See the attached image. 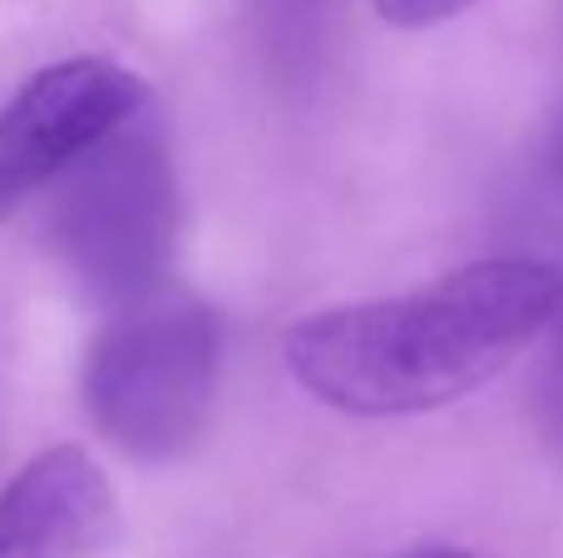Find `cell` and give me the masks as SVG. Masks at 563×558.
<instances>
[{"mask_svg": "<svg viewBox=\"0 0 563 558\" xmlns=\"http://www.w3.org/2000/svg\"><path fill=\"white\" fill-rule=\"evenodd\" d=\"M148 109V85L104 55L45 65L0 109V223Z\"/></svg>", "mask_w": 563, "mask_h": 558, "instance_id": "obj_4", "label": "cell"}, {"mask_svg": "<svg viewBox=\"0 0 563 558\" xmlns=\"http://www.w3.org/2000/svg\"><path fill=\"white\" fill-rule=\"evenodd\" d=\"M549 164H554V178H559V188H563V114L554 119V158H549Z\"/></svg>", "mask_w": 563, "mask_h": 558, "instance_id": "obj_8", "label": "cell"}, {"mask_svg": "<svg viewBox=\"0 0 563 558\" xmlns=\"http://www.w3.org/2000/svg\"><path fill=\"white\" fill-rule=\"evenodd\" d=\"M55 188V253L89 302L114 316L164 292L178 237V188L148 109L89 148Z\"/></svg>", "mask_w": 563, "mask_h": 558, "instance_id": "obj_3", "label": "cell"}, {"mask_svg": "<svg viewBox=\"0 0 563 558\" xmlns=\"http://www.w3.org/2000/svg\"><path fill=\"white\" fill-rule=\"evenodd\" d=\"M223 376V326L198 297H148L114 312L79 371V395L114 450L184 460L203 440Z\"/></svg>", "mask_w": 563, "mask_h": 558, "instance_id": "obj_2", "label": "cell"}, {"mask_svg": "<svg viewBox=\"0 0 563 558\" xmlns=\"http://www.w3.org/2000/svg\"><path fill=\"white\" fill-rule=\"evenodd\" d=\"M114 529V484L79 445L35 455L0 490V558H95Z\"/></svg>", "mask_w": 563, "mask_h": 558, "instance_id": "obj_5", "label": "cell"}, {"mask_svg": "<svg viewBox=\"0 0 563 558\" xmlns=\"http://www.w3.org/2000/svg\"><path fill=\"white\" fill-rule=\"evenodd\" d=\"M371 5H376V15L396 30H426V25H440V20L465 15V10L479 5V0H371Z\"/></svg>", "mask_w": 563, "mask_h": 558, "instance_id": "obj_7", "label": "cell"}, {"mask_svg": "<svg viewBox=\"0 0 563 558\" xmlns=\"http://www.w3.org/2000/svg\"><path fill=\"white\" fill-rule=\"evenodd\" d=\"M539 425H544V435L563 455V297L554 322H549V361L544 376H539Z\"/></svg>", "mask_w": 563, "mask_h": 558, "instance_id": "obj_6", "label": "cell"}, {"mask_svg": "<svg viewBox=\"0 0 563 558\" xmlns=\"http://www.w3.org/2000/svg\"><path fill=\"white\" fill-rule=\"evenodd\" d=\"M563 272L539 257H485L406 297L346 302L287 332V371L346 415H426L495 381L549 332Z\"/></svg>", "mask_w": 563, "mask_h": 558, "instance_id": "obj_1", "label": "cell"}, {"mask_svg": "<svg viewBox=\"0 0 563 558\" xmlns=\"http://www.w3.org/2000/svg\"><path fill=\"white\" fill-rule=\"evenodd\" d=\"M410 558H479V554H465V549H420Z\"/></svg>", "mask_w": 563, "mask_h": 558, "instance_id": "obj_9", "label": "cell"}]
</instances>
